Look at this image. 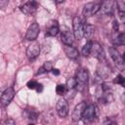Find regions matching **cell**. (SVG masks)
<instances>
[{
  "instance_id": "52a82bcc",
  "label": "cell",
  "mask_w": 125,
  "mask_h": 125,
  "mask_svg": "<svg viewBox=\"0 0 125 125\" xmlns=\"http://www.w3.org/2000/svg\"><path fill=\"white\" fill-rule=\"evenodd\" d=\"M56 110H57L59 116L65 117L69 111V106H68L67 102L64 99H60L56 104Z\"/></svg>"
},
{
  "instance_id": "ac0fdd59",
  "label": "cell",
  "mask_w": 125,
  "mask_h": 125,
  "mask_svg": "<svg viewBox=\"0 0 125 125\" xmlns=\"http://www.w3.org/2000/svg\"><path fill=\"white\" fill-rule=\"evenodd\" d=\"M101 10L105 15L111 14L112 10H113V2L112 1H104V2H103L102 5H101Z\"/></svg>"
},
{
  "instance_id": "8d00e7d4",
  "label": "cell",
  "mask_w": 125,
  "mask_h": 125,
  "mask_svg": "<svg viewBox=\"0 0 125 125\" xmlns=\"http://www.w3.org/2000/svg\"><path fill=\"white\" fill-rule=\"evenodd\" d=\"M28 125H34V124H28Z\"/></svg>"
},
{
  "instance_id": "e0dca14e",
  "label": "cell",
  "mask_w": 125,
  "mask_h": 125,
  "mask_svg": "<svg viewBox=\"0 0 125 125\" xmlns=\"http://www.w3.org/2000/svg\"><path fill=\"white\" fill-rule=\"evenodd\" d=\"M60 31V27H59V24L56 21H53L50 22L49 26H48V29H47V32H46V36H56Z\"/></svg>"
},
{
  "instance_id": "836d02e7",
  "label": "cell",
  "mask_w": 125,
  "mask_h": 125,
  "mask_svg": "<svg viewBox=\"0 0 125 125\" xmlns=\"http://www.w3.org/2000/svg\"><path fill=\"white\" fill-rule=\"evenodd\" d=\"M119 14H120V19L122 20V21L125 24V13H119Z\"/></svg>"
},
{
  "instance_id": "6da1fadb",
  "label": "cell",
  "mask_w": 125,
  "mask_h": 125,
  "mask_svg": "<svg viewBox=\"0 0 125 125\" xmlns=\"http://www.w3.org/2000/svg\"><path fill=\"white\" fill-rule=\"evenodd\" d=\"M88 80H89V74H88L87 70L84 68H79L76 72V81H77L76 89H77V91L83 92L87 87Z\"/></svg>"
},
{
  "instance_id": "8fae6325",
  "label": "cell",
  "mask_w": 125,
  "mask_h": 125,
  "mask_svg": "<svg viewBox=\"0 0 125 125\" xmlns=\"http://www.w3.org/2000/svg\"><path fill=\"white\" fill-rule=\"evenodd\" d=\"M91 55H92L93 57H95L96 59H98L99 61H101V62H102V61H105V56H104V49H103V47H102L99 43H97V42L93 43V45H92Z\"/></svg>"
},
{
  "instance_id": "7a4b0ae2",
  "label": "cell",
  "mask_w": 125,
  "mask_h": 125,
  "mask_svg": "<svg viewBox=\"0 0 125 125\" xmlns=\"http://www.w3.org/2000/svg\"><path fill=\"white\" fill-rule=\"evenodd\" d=\"M72 26H73V34L74 38L78 41L82 39L84 36V25L82 23V21L79 17H74L72 21Z\"/></svg>"
},
{
  "instance_id": "9c48e42d",
  "label": "cell",
  "mask_w": 125,
  "mask_h": 125,
  "mask_svg": "<svg viewBox=\"0 0 125 125\" xmlns=\"http://www.w3.org/2000/svg\"><path fill=\"white\" fill-rule=\"evenodd\" d=\"M15 97V90L13 87L7 88L1 95V104L3 106L8 105Z\"/></svg>"
},
{
  "instance_id": "d590c367",
  "label": "cell",
  "mask_w": 125,
  "mask_h": 125,
  "mask_svg": "<svg viewBox=\"0 0 125 125\" xmlns=\"http://www.w3.org/2000/svg\"><path fill=\"white\" fill-rule=\"evenodd\" d=\"M121 101L123 102V104H125V93H123L121 95Z\"/></svg>"
},
{
  "instance_id": "d6986e66",
  "label": "cell",
  "mask_w": 125,
  "mask_h": 125,
  "mask_svg": "<svg viewBox=\"0 0 125 125\" xmlns=\"http://www.w3.org/2000/svg\"><path fill=\"white\" fill-rule=\"evenodd\" d=\"M95 34V27L91 24H85L84 25V36L88 41H91Z\"/></svg>"
},
{
  "instance_id": "ffe728a7",
  "label": "cell",
  "mask_w": 125,
  "mask_h": 125,
  "mask_svg": "<svg viewBox=\"0 0 125 125\" xmlns=\"http://www.w3.org/2000/svg\"><path fill=\"white\" fill-rule=\"evenodd\" d=\"M51 70H53L52 62H44V64L38 69L36 75L42 74V73H46V72H49V71H51Z\"/></svg>"
},
{
  "instance_id": "cb8c5ba5",
  "label": "cell",
  "mask_w": 125,
  "mask_h": 125,
  "mask_svg": "<svg viewBox=\"0 0 125 125\" xmlns=\"http://www.w3.org/2000/svg\"><path fill=\"white\" fill-rule=\"evenodd\" d=\"M76 85H77V81H76V78H73V77H70L66 80V89L67 90H72L73 88H76Z\"/></svg>"
},
{
  "instance_id": "9a60e30c",
  "label": "cell",
  "mask_w": 125,
  "mask_h": 125,
  "mask_svg": "<svg viewBox=\"0 0 125 125\" xmlns=\"http://www.w3.org/2000/svg\"><path fill=\"white\" fill-rule=\"evenodd\" d=\"M41 121H42L43 125H54L56 122V119L53 114V111L49 110V111L43 112L41 115Z\"/></svg>"
},
{
  "instance_id": "e575fe53",
  "label": "cell",
  "mask_w": 125,
  "mask_h": 125,
  "mask_svg": "<svg viewBox=\"0 0 125 125\" xmlns=\"http://www.w3.org/2000/svg\"><path fill=\"white\" fill-rule=\"evenodd\" d=\"M52 72H53L55 75H59V74H60V71H59V69H57V68H53Z\"/></svg>"
},
{
  "instance_id": "83f0119b",
  "label": "cell",
  "mask_w": 125,
  "mask_h": 125,
  "mask_svg": "<svg viewBox=\"0 0 125 125\" xmlns=\"http://www.w3.org/2000/svg\"><path fill=\"white\" fill-rule=\"evenodd\" d=\"M117 6L119 7V13H125V2L123 1H118L117 2Z\"/></svg>"
},
{
  "instance_id": "f546056e",
  "label": "cell",
  "mask_w": 125,
  "mask_h": 125,
  "mask_svg": "<svg viewBox=\"0 0 125 125\" xmlns=\"http://www.w3.org/2000/svg\"><path fill=\"white\" fill-rule=\"evenodd\" d=\"M104 125H116V124L112 120H110V119H105L104 121Z\"/></svg>"
},
{
  "instance_id": "4316f807",
  "label": "cell",
  "mask_w": 125,
  "mask_h": 125,
  "mask_svg": "<svg viewBox=\"0 0 125 125\" xmlns=\"http://www.w3.org/2000/svg\"><path fill=\"white\" fill-rule=\"evenodd\" d=\"M37 85H38V83H37L36 81H34V80H30V81H28L27 84H26V86H27L28 89H36Z\"/></svg>"
},
{
  "instance_id": "d4e9b609",
  "label": "cell",
  "mask_w": 125,
  "mask_h": 125,
  "mask_svg": "<svg viewBox=\"0 0 125 125\" xmlns=\"http://www.w3.org/2000/svg\"><path fill=\"white\" fill-rule=\"evenodd\" d=\"M113 82H114L115 84L121 85L122 87H125V77H124L123 75H121V74H118V75L114 78Z\"/></svg>"
},
{
  "instance_id": "f1b7e54d",
  "label": "cell",
  "mask_w": 125,
  "mask_h": 125,
  "mask_svg": "<svg viewBox=\"0 0 125 125\" xmlns=\"http://www.w3.org/2000/svg\"><path fill=\"white\" fill-rule=\"evenodd\" d=\"M3 125H16V121L14 119H12V118H8V119H6L4 121Z\"/></svg>"
},
{
  "instance_id": "5b68a950",
  "label": "cell",
  "mask_w": 125,
  "mask_h": 125,
  "mask_svg": "<svg viewBox=\"0 0 125 125\" xmlns=\"http://www.w3.org/2000/svg\"><path fill=\"white\" fill-rule=\"evenodd\" d=\"M96 116H97V107L94 104H90L86 106L82 115V119L84 122H91L96 118Z\"/></svg>"
},
{
  "instance_id": "7402d4cb",
  "label": "cell",
  "mask_w": 125,
  "mask_h": 125,
  "mask_svg": "<svg viewBox=\"0 0 125 125\" xmlns=\"http://www.w3.org/2000/svg\"><path fill=\"white\" fill-rule=\"evenodd\" d=\"M24 116L25 118H28L30 120H36L38 117V113L33 108H29V109L24 110Z\"/></svg>"
},
{
  "instance_id": "44dd1931",
  "label": "cell",
  "mask_w": 125,
  "mask_h": 125,
  "mask_svg": "<svg viewBox=\"0 0 125 125\" xmlns=\"http://www.w3.org/2000/svg\"><path fill=\"white\" fill-rule=\"evenodd\" d=\"M92 41H88L83 47H82V50H81V53L84 57H89L91 55V51H92Z\"/></svg>"
},
{
  "instance_id": "3957f363",
  "label": "cell",
  "mask_w": 125,
  "mask_h": 125,
  "mask_svg": "<svg viewBox=\"0 0 125 125\" xmlns=\"http://www.w3.org/2000/svg\"><path fill=\"white\" fill-rule=\"evenodd\" d=\"M101 5L100 3H96V2H89L86 5H84L83 7V11L82 14L85 18H89L93 15H95L96 13L99 12V10L101 9Z\"/></svg>"
},
{
  "instance_id": "2e32d148",
  "label": "cell",
  "mask_w": 125,
  "mask_h": 125,
  "mask_svg": "<svg viewBox=\"0 0 125 125\" xmlns=\"http://www.w3.org/2000/svg\"><path fill=\"white\" fill-rule=\"evenodd\" d=\"M63 51H64L65 55H66L69 59H71V60H75V59L78 58V55H79V54H78V51H77L76 48H74V47H72V46L64 45Z\"/></svg>"
},
{
  "instance_id": "5bb4252c",
  "label": "cell",
  "mask_w": 125,
  "mask_h": 125,
  "mask_svg": "<svg viewBox=\"0 0 125 125\" xmlns=\"http://www.w3.org/2000/svg\"><path fill=\"white\" fill-rule=\"evenodd\" d=\"M108 53L110 58L112 59V61L118 65V66H122L123 65V60H122V56L119 54V52L113 48V47H109L108 48Z\"/></svg>"
},
{
  "instance_id": "7c38bea8",
  "label": "cell",
  "mask_w": 125,
  "mask_h": 125,
  "mask_svg": "<svg viewBox=\"0 0 125 125\" xmlns=\"http://www.w3.org/2000/svg\"><path fill=\"white\" fill-rule=\"evenodd\" d=\"M104 91L98 98V101L102 104H109L113 101V95H112L111 92H109V87H107V85L104 84Z\"/></svg>"
},
{
  "instance_id": "4fadbf2b",
  "label": "cell",
  "mask_w": 125,
  "mask_h": 125,
  "mask_svg": "<svg viewBox=\"0 0 125 125\" xmlns=\"http://www.w3.org/2000/svg\"><path fill=\"white\" fill-rule=\"evenodd\" d=\"M38 4L35 1H28L21 6V11L25 15H32L36 12Z\"/></svg>"
},
{
  "instance_id": "4dcf8cb0",
  "label": "cell",
  "mask_w": 125,
  "mask_h": 125,
  "mask_svg": "<svg viewBox=\"0 0 125 125\" xmlns=\"http://www.w3.org/2000/svg\"><path fill=\"white\" fill-rule=\"evenodd\" d=\"M7 5H8V1H7V0H1V1H0V8L4 9Z\"/></svg>"
},
{
  "instance_id": "1f68e13d",
  "label": "cell",
  "mask_w": 125,
  "mask_h": 125,
  "mask_svg": "<svg viewBox=\"0 0 125 125\" xmlns=\"http://www.w3.org/2000/svg\"><path fill=\"white\" fill-rule=\"evenodd\" d=\"M113 29L115 31L118 30V21H113Z\"/></svg>"
},
{
  "instance_id": "8992f818",
  "label": "cell",
  "mask_w": 125,
  "mask_h": 125,
  "mask_svg": "<svg viewBox=\"0 0 125 125\" xmlns=\"http://www.w3.org/2000/svg\"><path fill=\"white\" fill-rule=\"evenodd\" d=\"M39 31H40V27H39V24L37 22H33L30 24V26L28 27L27 31H26V34H25V39L28 40V41H35V39L37 38L38 34H39Z\"/></svg>"
},
{
  "instance_id": "30bf717a",
  "label": "cell",
  "mask_w": 125,
  "mask_h": 125,
  "mask_svg": "<svg viewBox=\"0 0 125 125\" xmlns=\"http://www.w3.org/2000/svg\"><path fill=\"white\" fill-rule=\"evenodd\" d=\"M86 104L84 102H81L79 103L77 105H75L73 111H72V114H71V117H72V120L77 122L79 121L80 119H82V115H83V112L86 108Z\"/></svg>"
},
{
  "instance_id": "484cf974",
  "label": "cell",
  "mask_w": 125,
  "mask_h": 125,
  "mask_svg": "<svg viewBox=\"0 0 125 125\" xmlns=\"http://www.w3.org/2000/svg\"><path fill=\"white\" fill-rule=\"evenodd\" d=\"M66 91V86L65 85H62V84H59L57 87H56V92L58 95L60 96H62Z\"/></svg>"
},
{
  "instance_id": "277c9868",
  "label": "cell",
  "mask_w": 125,
  "mask_h": 125,
  "mask_svg": "<svg viewBox=\"0 0 125 125\" xmlns=\"http://www.w3.org/2000/svg\"><path fill=\"white\" fill-rule=\"evenodd\" d=\"M39 53H40V46H39L38 42L33 41L30 45H28V47L26 49V56L29 61L35 60L39 56Z\"/></svg>"
},
{
  "instance_id": "d6a6232c",
  "label": "cell",
  "mask_w": 125,
  "mask_h": 125,
  "mask_svg": "<svg viewBox=\"0 0 125 125\" xmlns=\"http://www.w3.org/2000/svg\"><path fill=\"white\" fill-rule=\"evenodd\" d=\"M36 91H37L38 93H40V92L43 91V86H42V84H38V85H37V87H36Z\"/></svg>"
},
{
  "instance_id": "ba28073f",
  "label": "cell",
  "mask_w": 125,
  "mask_h": 125,
  "mask_svg": "<svg viewBox=\"0 0 125 125\" xmlns=\"http://www.w3.org/2000/svg\"><path fill=\"white\" fill-rule=\"evenodd\" d=\"M74 34L72 31H70V29L68 27H63L62 30V34H61V40L64 45H69L71 46V44L74 41Z\"/></svg>"
},
{
  "instance_id": "603a6c76",
  "label": "cell",
  "mask_w": 125,
  "mask_h": 125,
  "mask_svg": "<svg viewBox=\"0 0 125 125\" xmlns=\"http://www.w3.org/2000/svg\"><path fill=\"white\" fill-rule=\"evenodd\" d=\"M114 45H125V32L119 33L113 40Z\"/></svg>"
}]
</instances>
